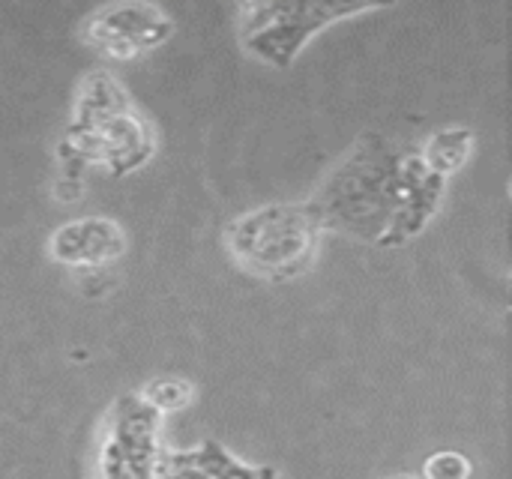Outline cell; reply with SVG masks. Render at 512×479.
Masks as SVG:
<instances>
[{
	"label": "cell",
	"instance_id": "8992f818",
	"mask_svg": "<svg viewBox=\"0 0 512 479\" xmlns=\"http://www.w3.org/2000/svg\"><path fill=\"white\" fill-rule=\"evenodd\" d=\"M444 189H447V180L426 165V159L420 156V150H411L408 159H405L399 210H396L393 228H390V234L384 237L381 246L384 249L405 246L417 234H423L429 228V222L435 219V213L441 210Z\"/></svg>",
	"mask_w": 512,
	"mask_h": 479
},
{
	"label": "cell",
	"instance_id": "8fae6325",
	"mask_svg": "<svg viewBox=\"0 0 512 479\" xmlns=\"http://www.w3.org/2000/svg\"><path fill=\"white\" fill-rule=\"evenodd\" d=\"M141 399L147 405H153L159 414L180 411L192 399V384L189 381H180V378H159V381H150L147 384V390L141 393Z\"/></svg>",
	"mask_w": 512,
	"mask_h": 479
},
{
	"label": "cell",
	"instance_id": "30bf717a",
	"mask_svg": "<svg viewBox=\"0 0 512 479\" xmlns=\"http://www.w3.org/2000/svg\"><path fill=\"white\" fill-rule=\"evenodd\" d=\"M192 459L207 479H276L273 468H249L216 441H204L198 450H192Z\"/></svg>",
	"mask_w": 512,
	"mask_h": 479
},
{
	"label": "cell",
	"instance_id": "9c48e42d",
	"mask_svg": "<svg viewBox=\"0 0 512 479\" xmlns=\"http://www.w3.org/2000/svg\"><path fill=\"white\" fill-rule=\"evenodd\" d=\"M474 153V132L468 126H447L438 129L435 135L426 138V144L420 147V156L426 159V165L441 174L444 180L450 174H456L459 168H465V162Z\"/></svg>",
	"mask_w": 512,
	"mask_h": 479
},
{
	"label": "cell",
	"instance_id": "4fadbf2b",
	"mask_svg": "<svg viewBox=\"0 0 512 479\" xmlns=\"http://www.w3.org/2000/svg\"><path fill=\"white\" fill-rule=\"evenodd\" d=\"M54 192H57V198H60V201H78V198H81V183H78V180L63 177V180L54 186Z\"/></svg>",
	"mask_w": 512,
	"mask_h": 479
},
{
	"label": "cell",
	"instance_id": "7c38bea8",
	"mask_svg": "<svg viewBox=\"0 0 512 479\" xmlns=\"http://www.w3.org/2000/svg\"><path fill=\"white\" fill-rule=\"evenodd\" d=\"M471 462L456 453V450H441L432 453L423 465V479H468L471 477Z\"/></svg>",
	"mask_w": 512,
	"mask_h": 479
},
{
	"label": "cell",
	"instance_id": "3957f363",
	"mask_svg": "<svg viewBox=\"0 0 512 479\" xmlns=\"http://www.w3.org/2000/svg\"><path fill=\"white\" fill-rule=\"evenodd\" d=\"M369 3H249L243 6L240 36L252 57L267 66L288 69L300 48L324 27L372 12Z\"/></svg>",
	"mask_w": 512,
	"mask_h": 479
},
{
	"label": "cell",
	"instance_id": "277c9868",
	"mask_svg": "<svg viewBox=\"0 0 512 479\" xmlns=\"http://www.w3.org/2000/svg\"><path fill=\"white\" fill-rule=\"evenodd\" d=\"M159 411L141 396H123L114 405L111 426L99 447L96 474L99 479H156L159 465Z\"/></svg>",
	"mask_w": 512,
	"mask_h": 479
},
{
	"label": "cell",
	"instance_id": "5b68a950",
	"mask_svg": "<svg viewBox=\"0 0 512 479\" xmlns=\"http://www.w3.org/2000/svg\"><path fill=\"white\" fill-rule=\"evenodd\" d=\"M171 21L156 6H108L90 21V39L111 57H135L171 36Z\"/></svg>",
	"mask_w": 512,
	"mask_h": 479
},
{
	"label": "cell",
	"instance_id": "7a4b0ae2",
	"mask_svg": "<svg viewBox=\"0 0 512 479\" xmlns=\"http://www.w3.org/2000/svg\"><path fill=\"white\" fill-rule=\"evenodd\" d=\"M321 234L309 204H267L234 219L225 231V243L243 270L282 282L315 264Z\"/></svg>",
	"mask_w": 512,
	"mask_h": 479
},
{
	"label": "cell",
	"instance_id": "5bb4252c",
	"mask_svg": "<svg viewBox=\"0 0 512 479\" xmlns=\"http://www.w3.org/2000/svg\"><path fill=\"white\" fill-rule=\"evenodd\" d=\"M507 306L512 309V276H510V282H507Z\"/></svg>",
	"mask_w": 512,
	"mask_h": 479
},
{
	"label": "cell",
	"instance_id": "ba28073f",
	"mask_svg": "<svg viewBox=\"0 0 512 479\" xmlns=\"http://www.w3.org/2000/svg\"><path fill=\"white\" fill-rule=\"evenodd\" d=\"M129 111V102H126V93L123 87L108 75V72H93L87 75L84 87H81V96H78V105H75V129H96L102 126L105 120L117 117V114H126Z\"/></svg>",
	"mask_w": 512,
	"mask_h": 479
},
{
	"label": "cell",
	"instance_id": "52a82bcc",
	"mask_svg": "<svg viewBox=\"0 0 512 479\" xmlns=\"http://www.w3.org/2000/svg\"><path fill=\"white\" fill-rule=\"evenodd\" d=\"M126 240L111 219H81L63 225L51 237V258L69 267H99L120 258Z\"/></svg>",
	"mask_w": 512,
	"mask_h": 479
},
{
	"label": "cell",
	"instance_id": "2e32d148",
	"mask_svg": "<svg viewBox=\"0 0 512 479\" xmlns=\"http://www.w3.org/2000/svg\"><path fill=\"white\" fill-rule=\"evenodd\" d=\"M510 195H512V180H510Z\"/></svg>",
	"mask_w": 512,
	"mask_h": 479
},
{
	"label": "cell",
	"instance_id": "9a60e30c",
	"mask_svg": "<svg viewBox=\"0 0 512 479\" xmlns=\"http://www.w3.org/2000/svg\"><path fill=\"white\" fill-rule=\"evenodd\" d=\"M387 479H423V477H414V474H396V477H387Z\"/></svg>",
	"mask_w": 512,
	"mask_h": 479
},
{
	"label": "cell",
	"instance_id": "6da1fadb",
	"mask_svg": "<svg viewBox=\"0 0 512 479\" xmlns=\"http://www.w3.org/2000/svg\"><path fill=\"white\" fill-rule=\"evenodd\" d=\"M408 153L411 147L378 132L363 135L318 186L312 201H306L321 231H339L381 246L399 210Z\"/></svg>",
	"mask_w": 512,
	"mask_h": 479
}]
</instances>
